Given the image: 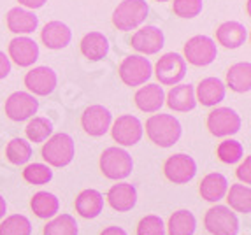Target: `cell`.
I'll return each instance as SVG.
<instances>
[{
  "label": "cell",
  "instance_id": "1f68e13d",
  "mask_svg": "<svg viewBox=\"0 0 251 235\" xmlns=\"http://www.w3.org/2000/svg\"><path fill=\"white\" fill-rule=\"evenodd\" d=\"M25 134L28 142H46L48 139L53 135V123L44 116H35L30 118L28 125L25 128Z\"/></svg>",
  "mask_w": 251,
  "mask_h": 235
},
{
  "label": "cell",
  "instance_id": "5b68a950",
  "mask_svg": "<svg viewBox=\"0 0 251 235\" xmlns=\"http://www.w3.org/2000/svg\"><path fill=\"white\" fill-rule=\"evenodd\" d=\"M120 79L126 86H143L153 76V65L143 55H130L123 58L118 69Z\"/></svg>",
  "mask_w": 251,
  "mask_h": 235
},
{
  "label": "cell",
  "instance_id": "cb8c5ba5",
  "mask_svg": "<svg viewBox=\"0 0 251 235\" xmlns=\"http://www.w3.org/2000/svg\"><path fill=\"white\" fill-rule=\"evenodd\" d=\"M75 212L84 219H95L97 216H100L104 211V197L100 191H97L93 188L83 189L77 197H75Z\"/></svg>",
  "mask_w": 251,
  "mask_h": 235
},
{
  "label": "cell",
  "instance_id": "836d02e7",
  "mask_svg": "<svg viewBox=\"0 0 251 235\" xmlns=\"http://www.w3.org/2000/svg\"><path fill=\"white\" fill-rule=\"evenodd\" d=\"M0 235H32V223L23 214H11L0 223Z\"/></svg>",
  "mask_w": 251,
  "mask_h": 235
},
{
  "label": "cell",
  "instance_id": "7a4b0ae2",
  "mask_svg": "<svg viewBox=\"0 0 251 235\" xmlns=\"http://www.w3.org/2000/svg\"><path fill=\"white\" fill-rule=\"evenodd\" d=\"M42 160L46 162L50 167H67L75 156V144L74 139L69 134H53L46 142L42 144L41 149Z\"/></svg>",
  "mask_w": 251,
  "mask_h": 235
},
{
  "label": "cell",
  "instance_id": "7bdbcfd3",
  "mask_svg": "<svg viewBox=\"0 0 251 235\" xmlns=\"http://www.w3.org/2000/svg\"><path fill=\"white\" fill-rule=\"evenodd\" d=\"M5 212H7V202H5V198L0 195V219L4 218Z\"/></svg>",
  "mask_w": 251,
  "mask_h": 235
},
{
  "label": "cell",
  "instance_id": "2e32d148",
  "mask_svg": "<svg viewBox=\"0 0 251 235\" xmlns=\"http://www.w3.org/2000/svg\"><path fill=\"white\" fill-rule=\"evenodd\" d=\"M9 60L18 67H32L39 60V44L26 35H18L9 42Z\"/></svg>",
  "mask_w": 251,
  "mask_h": 235
},
{
  "label": "cell",
  "instance_id": "ffe728a7",
  "mask_svg": "<svg viewBox=\"0 0 251 235\" xmlns=\"http://www.w3.org/2000/svg\"><path fill=\"white\" fill-rule=\"evenodd\" d=\"M135 105L143 113H158L165 104V92L160 84H146L135 92Z\"/></svg>",
  "mask_w": 251,
  "mask_h": 235
},
{
  "label": "cell",
  "instance_id": "8992f818",
  "mask_svg": "<svg viewBox=\"0 0 251 235\" xmlns=\"http://www.w3.org/2000/svg\"><path fill=\"white\" fill-rule=\"evenodd\" d=\"M204 227L213 235H237L239 218L230 207L216 204L205 212Z\"/></svg>",
  "mask_w": 251,
  "mask_h": 235
},
{
  "label": "cell",
  "instance_id": "6da1fadb",
  "mask_svg": "<svg viewBox=\"0 0 251 235\" xmlns=\"http://www.w3.org/2000/svg\"><path fill=\"white\" fill-rule=\"evenodd\" d=\"M146 134L153 144L160 147H172L181 139L183 126L172 114H153L146 121Z\"/></svg>",
  "mask_w": 251,
  "mask_h": 235
},
{
  "label": "cell",
  "instance_id": "e575fe53",
  "mask_svg": "<svg viewBox=\"0 0 251 235\" xmlns=\"http://www.w3.org/2000/svg\"><path fill=\"white\" fill-rule=\"evenodd\" d=\"M216 155L220 158V162H223L226 165H234L244 156V147L235 139H225V141L218 144Z\"/></svg>",
  "mask_w": 251,
  "mask_h": 235
},
{
  "label": "cell",
  "instance_id": "9a60e30c",
  "mask_svg": "<svg viewBox=\"0 0 251 235\" xmlns=\"http://www.w3.org/2000/svg\"><path fill=\"white\" fill-rule=\"evenodd\" d=\"M165 44V35L158 26L148 25L139 28L130 41V46L141 55H156Z\"/></svg>",
  "mask_w": 251,
  "mask_h": 235
},
{
  "label": "cell",
  "instance_id": "f546056e",
  "mask_svg": "<svg viewBox=\"0 0 251 235\" xmlns=\"http://www.w3.org/2000/svg\"><path fill=\"white\" fill-rule=\"evenodd\" d=\"M226 202L234 212H243L250 214L251 212V189L246 185H232L226 191Z\"/></svg>",
  "mask_w": 251,
  "mask_h": 235
},
{
  "label": "cell",
  "instance_id": "d6986e66",
  "mask_svg": "<svg viewBox=\"0 0 251 235\" xmlns=\"http://www.w3.org/2000/svg\"><path fill=\"white\" fill-rule=\"evenodd\" d=\"M42 44L48 47V49L58 51L67 47L72 41V30L69 28L65 23L62 21H50L44 25L41 32Z\"/></svg>",
  "mask_w": 251,
  "mask_h": 235
},
{
  "label": "cell",
  "instance_id": "5bb4252c",
  "mask_svg": "<svg viewBox=\"0 0 251 235\" xmlns=\"http://www.w3.org/2000/svg\"><path fill=\"white\" fill-rule=\"evenodd\" d=\"M113 125V114L107 107L100 104L90 105L81 114V126L92 137H102L109 132Z\"/></svg>",
  "mask_w": 251,
  "mask_h": 235
},
{
  "label": "cell",
  "instance_id": "d590c367",
  "mask_svg": "<svg viewBox=\"0 0 251 235\" xmlns=\"http://www.w3.org/2000/svg\"><path fill=\"white\" fill-rule=\"evenodd\" d=\"M23 179L34 186L48 185L53 179V170L46 164H30L23 168Z\"/></svg>",
  "mask_w": 251,
  "mask_h": 235
},
{
  "label": "cell",
  "instance_id": "ac0fdd59",
  "mask_svg": "<svg viewBox=\"0 0 251 235\" xmlns=\"http://www.w3.org/2000/svg\"><path fill=\"white\" fill-rule=\"evenodd\" d=\"M226 86L218 77H205L197 84L195 98L204 107H216L222 100H225Z\"/></svg>",
  "mask_w": 251,
  "mask_h": 235
},
{
  "label": "cell",
  "instance_id": "9c48e42d",
  "mask_svg": "<svg viewBox=\"0 0 251 235\" xmlns=\"http://www.w3.org/2000/svg\"><path fill=\"white\" fill-rule=\"evenodd\" d=\"M163 176L174 185H186L197 176V164L186 153H176L165 160Z\"/></svg>",
  "mask_w": 251,
  "mask_h": 235
},
{
  "label": "cell",
  "instance_id": "30bf717a",
  "mask_svg": "<svg viewBox=\"0 0 251 235\" xmlns=\"http://www.w3.org/2000/svg\"><path fill=\"white\" fill-rule=\"evenodd\" d=\"M241 116L230 107H216L207 114V128L214 137H230L241 130Z\"/></svg>",
  "mask_w": 251,
  "mask_h": 235
},
{
  "label": "cell",
  "instance_id": "f1b7e54d",
  "mask_svg": "<svg viewBox=\"0 0 251 235\" xmlns=\"http://www.w3.org/2000/svg\"><path fill=\"white\" fill-rule=\"evenodd\" d=\"M165 230L169 235H193L197 230V219L192 211L179 209L169 218Z\"/></svg>",
  "mask_w": 251,
  "mask_h": 235
},
{
  "label": "cell",
  "instance_id": "f35d334b",
  "mask_svg": "<svg viewBox=\"0 0 251 235\" xmlns=\"http://www.w3.org/2000/svg\"><path fill=\"white\" fill-rule=\"evenodd\" d=\"M235 174H237L239 181L243 183V185H250L251 183V158L250 156H246L244 158V162L237 167V170H235Z\"/></svg>",
  "mask_w": 251,
  "mask_h": 235
},
{
  "label": "cell",
  "instance_id": "277c9868",
  "mask_svg": "<svg viewBox=\"0 0 251 235\" xmlns=\"http://www.w3.org/2000/svg\"><path fill=\"white\" fill-rule=\"evenodd\" d=\"M134 170V160L123 147H107L100 155V172L107 179L123 181Z\"/></svg>",
  "mask_w": 251,
  "mask_h": 235
},
{
  "label": "cell",
  "instance_id": "44dd1931",
  "mask_svg": "<svg viewBox=\"0 0 251 235\" xmlns=\"http://www.w3.org/2000/svg\"><path fill=\"white\" fill-rule=\"evenodd\" d=\"M7 28L16 35H28L39 26V18L34 11H28L25 7H13L5 16Z\"/></svg>",
  "mask_w": 251,
  "mask_h": 235
},
{
  "label": "cell",
  "instance_id": "d6a6232c",
  "mask_svg": "<svg viewBox=\"0 0 251 235\" xmlns=\"http://www.w3.org/2000/svg\"><path fill=\"white\" fill-rule=\"evenodd\" d=\"M5 156L13 165H25L32 158V144L26 139L16 137L9 141L5 147Z\"/></svg>",
  "mask_w": 251,
  "mask_h": 235
},
{
  "label": "cell",
  "instance_id": "ba28073f",
  "mask_svg": "<svg viewBox=\"0 0 251 235\" xmlns=\"http://www.w3.org/2000/svg\"><path fill=\"white\" fill-rule=\"evenodd\" d=\"M155 76L160 84L176 86L186 76V62L179 53H165L158 58L155 65Z\"/></svg>",
  "mask_w": 251,
  "mask_h": 235
},
{
  "label": "cell",
  "instance_id": "74e56055",
  "mask_svg": "<svg viewBox=\"0 0 251 235\" xmlns=\"http://www.w3.org/2000/svg\"><path fill=\"white\" fill-rule=\"evenodd\" d=\"M137 235H165V223L156 214L144 216L137 225Z\"/></svg>",
  "mask_w": 251,
  "mask_h": 235
},
{
  "label": "cell",
  "instance_id": "4dcf8cb0",
  "mask_svg": "<svg viewBox=\"0 0 251 235\" xmlns=\"http://www.w3.org/2000/svg\"><path fill=\"white\" fill-rule=\"evenodd\" d=\"M42 235H79V225L71 214H56L46 223Z\"/></svg>",
  "mask_w": 251,
  "mask_h": 235
},
{
  "label": "cell",
  "instance_id": "60d3db41",
  "mask_svg": "<svg viewBox=\"0 0 251 235\" xmlns=\"http://www.w3.org/2000/svg\"><path fill=\"white\" fill-rule=\"evenodd\" d=\"M18 2H20L21 5H25V7L30 11V9H41L48 0H18Z\"/></svg>",
  "mask_w": 251,
  "mask_h": 235
},
{
  "label": "cell",
  "instance_id": "603a6c76",
  "mask_svg": "<svg viewBox=\"0 0 251 235\" xmlns=\"http://www.w3.org/2000/svg\"><path fill=\"white\" fill-rule=\"evenodd\" d=\"M216 41L226 49H237L248 41V28L239 21H225L216 28Z\"/></svg>",
  "mask_w": 251,
  "mask_h": 235
},
{
  "label": "cell",
  "instance_id": "e0dca14e",
  "mask_svg": "<svg viewBox=\"0 0 251 235\" xmlns=\"http://www.w3.org/2000/svg\"><path fill=\"white\" fill-rule=\"evenodd\" d=\"M107 204L118 212H128L137 204V189L130 183H118L107 191Z\"/></svg>",
  "mask_w": 251,
  "mask_h": 235
},
{
  "label": "cell",
  "instance_id": "8fae6325",
  "mask_svg": "<svg viewBox=\"0 0 251 235\" xmlns=\"http://www.w3.org/2000/svg\"><path fill=\"white\" fill-rule=\"evenodd\" d=\"M5 116L11 121H26L39 111V100L28 92H14L5 100Z\"/></svg>",
  "mask_w": 251,
  "mask_h": 235
},
{
  "label": "cell",
  "instance_id": "8d00e7d4",
  "mask_svg": "<svg viewBox=\"0 0 251 235\" xmlns=\"http://www.w3.org/2000/svg\"><path fill=\"white\" fill-rule=\"evenodd\" d=\"M204 9V2L202 0H174L172 2V11L174 14L184 20H192V18L199 16Z\"/></svg>",
  "mask_w": 251,
  "mask_h": 235
},
{
  "label": "cell",
  "instance_id": "4fadbf2b",
  "mask_svg": "<svg viewBox=\"0 0 251 235\" xmlns=\"http://www.w3.org/2000/svg\"><path fill=\"white\" fill-rule=\"evenodd\" d=\"M58 84V76L48 65L30 69L25 74V86L34 97H48Z\"/></svg>",
  "mask_w": 251,
  "mask_h": 235
},
{
  "label": "cell",
  "instance_id": "7402d4cb",
  "mask_svg": "<svg viewBox=\"0 0 251 235\" xmlns=\"http://www.w3.org/2000/svg\"><path fill=\"white\" fill-rule=\"evenodd\" d=\"M165 104L176 113H188L195 109L197 98H195V88L193 84H176L171 92L165 95Z\"/></svg>",
  "mask_w": 251,
  "mask_h": 235
},
{
  "label": "cell",
  "instance_id": "d4e9b609",
  "mask_svg": "<svg viewBox=\"0 0 251 235\" xmlns=\"http://www.w3.org/2000/svg\"><path fill=\"white\" fill-rule=\"evenodd\" d=\"M81 53L90 62L104 60L109 53V41L102 32H90L81 39Z\"/></svg>",
  "mask_w": 251,
  "mask_h": 235
},
{
  "label": "cell",
  "instance_id": "484cf974",
  "mask_svg": "<svg viewBox=\"0 0 251 235\" xmlns=\"http://www.w3.org/2000/svg\"><path fill=\"white\" fill-rule=\"evenodd\" d=\"M201 197L207 202H220L222 198H225L226 191H228V181L223 174L220 172H211L202 179L201 183Z\"/></svg>",
  "mask_w": 251,
  "mask_h": 235
},
{
  "label": "cell",
  "instance_id": "52a82bcc",
  "mask_svg": "<svg viewBox=\"0 0 251 235\" xmlns=\"http://www.w3.org/2000/svg\"><path fill=\"white\" fill-rule=\"evenodd\" d=\"M216 42L207 35H193L184 44V62L192 63L195 67H207L216 60Z\"/></svg>",
  "mask_w": 251,
  "mask_h": 235
},
{
  "label": "cell",
  "instance_id": "7c38bea8",
  "mask_svg": "<svg viewBox=\"0 0 251 235\" xmlns=\"http://www.w3.org/2000/svg\"><path fill=\"white\" fill-rule=\"evenodd\" d=\"M111 134L113 139L116 141L120 146H135L137 142H141V139L144 135V126L141 123V119L132 114H123L111 125Z\"/></svg>",
  "mask_w": 251,
  "mask_h": 235
},
{
  "label": "cell",
  "instance_id": "ee69618b",
  "mask_svg": "<svg viewBox=\"0 0 251 235\" xmlns=\"http://www.w3.org/2000/svg\"><path fill=\"white\" fill-rule=\"evenodd\" d=\"M156 2H169V0H156Z\"/></svg>",
  "mask_w": 251,
  "mask_h": 235
},
{
  "label": "cell",
  "instance_id": "4316f807",
  "mask_svg": "<svg viewBox=\"0 0 251 235\" xmlns=\"http://www.w3.org/2000/svg\"><path fill=\"white\" fill-rule=\"evenodd\" d=\"M235 93H248L251 90V63H234L226 72V84Z\"/></svg>",
  "mask_w": 251,
  "mask_h": 235
},
{
  "label": "cell",
  "instance_id": "3957f363",
  "mask_svg": "<svg viewBox=\"0 0 251 235\" xmlns=\"http://www.w3.org/2000/svg\"><path fill=\"white\" fill-rule=\"evenodd\" d=\"M150 14L146 0H123L113 13V25L122 32H130L143 25Z\"/></svg>",
  "mask_w": 251,
  "mask_h": 235
},
{
  "label": "cell",
  "instance_id": "ab89813d",
  "mask_svg": "<svg viewBox=\"0 0 251 235\" xmlns=\"http://www.w3.org/2000/svg\"><path fill=\"white\" fill-rule=\"evenodd\" d=\"M11 74V60L4 51H0V81Z\"/></svg>",
  "mask_w": 251,
  "mask_h": 235
},
{
  "label": "cell",
  "instance_id": "83f0119b",
  "mask_svg": "<svg viewBox=\"0 0 251 235\" xmlns=\"http://www.w3.org/2000/svg\"><path fill=\"white\" fill-rule=\"evenodd\" d=\"M30 207L34 211V214L41 219H51L58 214L60 200L56 195L50 191H37L30 200Z\"/></svg>",
  "mask_w": 251,
  "mask_h": 235
},
{
  "label": "cell",
  "instance_id": "b9f144b4",
  "mask_svg": "<svg viewBox=\"0 0 251 235\" xmlns=\"http://www.w3.org/2000/svg\"><path fill=\"white\" fill-rule=\"evenodd\" d=\"M100 235H128L122 227H107L100 232Z\"/></svg>",
  "mask_w": 251,
  "mask_h": 235
}]
</instances>
